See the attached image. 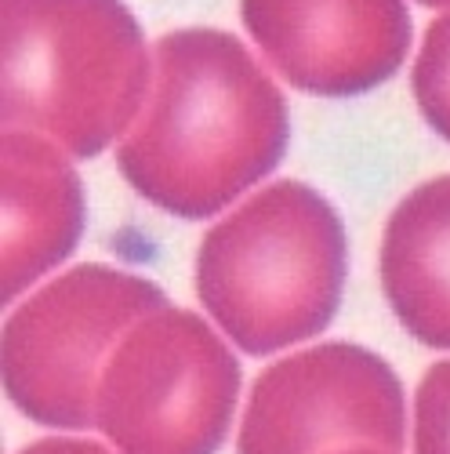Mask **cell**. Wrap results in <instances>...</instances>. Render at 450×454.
<instances>
[{"label": "cell", "mask_w": 450, "mask_h": 454, "mask_svg": "<svg viewBox=\"0 0 450 454\" xmlns=\"http://www.w3.org/2000/svg\"><path fill=\"white\" fill-rule=\"evenodd\" d=\"M418 4H425V8H450V0H418Z\"/></svg>", "instance_id": "5bb4252c"}, {"label": "cell", "mask_w": 450, "mask_h": 454, "mask_svg": "<svg viewBox=\"0 0 450 454\" xmlns=\"http://www.w3.org/2000/svg\"><path fill=\"white\" fill-rule=\"evenodd\" d=\"M240 400V364L214 327L160 306L112 349L95 393V429L120 454H214Z\"/></svg>", "instance_id": "277c9868"}, {"label": "cell", "mask_w": 450, "mask_h": 454, "mask_svg": "<svg viewBox=\"0 0 450 454\" xmlns=\"http://www.w3.org/2000/svg\"><path fill=\"white\" fill-rule=\"evenodd\" d=\"M84 185L69 153L51 138L4 128L0 135V287L4 301L26 294L84 233Z\"/></svg>", "instance_id": "ba28073f"}, {"label": "cell", "mask_w": 450, "mask_h": 454, "mask_svg": "<svg viewBox=\"0 0 450 454\" xmlns=\"http://www.w3.org/2000/svg\"><path fill=\"white\" fill-rule=\"evenodd\" d=\"M240 19L280 77L320 98L392 81L415 41L403 0H240Z\"/></svg>", "instance_id": "52a82bcc"}, {"label": "cell", "mask_w": 450, "mask_h": 454, "mask_svg": "<svg viewBox=\"0 0 450 454\" xmlns=\"http://www.w3.org/2000/svg\"><path fill=\"white\" fill-rule=\"evenodd\" d=\"M415 454H450V360L432 364L418 382Z\"/></svg>", "instance_id": "8fae6325"}, {"label": "cell", "mask_w": 450, "mask_h": 454, "mask_svg": "<svg viewBox=\"0 0 450 454\" xmlns=\"http://www.w3.org/2000/svg\"><path fill=\"white\" fill-rule=\"evenodd\" d=\"M287 142V102L254 55L225 29L185 26L153 44V88L117 164L153 207L211 218L273 175Z\"/></svg>", "instance_id": "6da1fadb"}, {"label": "cell", "mask_w": 450, "mask_h": 454, "mask_svg": "<svg viewBox=\"0 0 450 454\" xmlns=\"http://www.w3.org/2000/svg\"><path fill=\"white\" fill-rule=\"evenodd\" d=\"M160 306L167 294L145 277L98 262L66 270L4 320L0 364L8 400L48 429L95 426V393L112 349Z\"/></svg>", "instance_id": "5b68a950"}, {"label": "cell", "mask_w": 450, "mask_h": 454, "mask_svg": "<svg viewBox=\"0 0 450 454\" xmlns=\"http://www.w3.org/2000/svg\"><path fill=\"white\" fill-rule=\"evenodd\" d=\"M19 454H109L102 443L95 440H69V436H48V440H36L29 447H22Z\"/></svg>", "instance_id": "7c38bea8"}, {"label": "cell", "mask_w": 450, "mask_h": 454, "mask_svg": "<svg viewBox=\"0 0 450 454\" xmlns=\"http://www.w3.org/2000/svg\"><path fill=\"white\" fill-rule=\"evenodd\" d=\"M349 277L345 225L313 185L280 178L204 233L197 294L233 346L269 356L320 334Z\"/></svg>", "instance_id": "7a4b0ae2"}, {"label": "cell", "mask_w": 450, "mask_h": 454, "mask_svg": "<svg viewBox=\"0 0 450 454\" xmlns=\"http://www.w3.org/2000/svg\"><path fill=\"white\" fill-rule=\"evenodd\" d=\"M396 320L429 349H450V175H436L396 204L378 254Z\"/></svg>", "instance_id": "9c48e42d"}, {"label": "cell", "mask_w": 450, "mask_h": 454, "mask_svg": "<svg viewBox=\"0 0 450 454\" xmlns=\"http://www.w3.org/2000/svg\"><path fill=\"white\" fill-rule=\"evenodd\" d=\"M407 443V396L396 371L363 346L323 342L258 374L240 422V454H323Z\"/></svg>", "instance_id": "8992f818"}, {"label": "cell", "mask_w": 450, "mask_h": 454, "mask_svg": "<svg viewBox=\"0 0 450 454\" xmlns=\"http://www.w3.org/2000/svg\"><path fill=\"white\" fill-rule=\"evenodd\" d=\"M323 454H400V450H385V447L360 443V447H338V450H323Z\"/></svg>", "instance_id": "4fadbf2b"}, {"label": "cell", "mask_w": 450, "mask_h": 454, "mask_svg": "<svg viewBox=\"0 0 450 454\" xmlns=\"http://www.w3.org/2000/svg\"><path fill=\"white\" fill-rule=\"evenodd\" d=\"M410 88L425 124L450 142V12L429 22L415 73H410Z\"/></svg>", "instance_id": "30bf717a"}, {"label": "cell", "mask_w": 450, "mask_h": 454, "mask_svg": "<svg viewBox=\"0 0 450 454\" xmlns=\"http://www.w3.org/2000/svg\"><path fill=\"white\" fill-rule=\"evenodd\" d=\"M0 121L88 160L131 131L153 51L124 0H0Z\"/></svg>", "instance_id": "3957f363"}]
</instances>
